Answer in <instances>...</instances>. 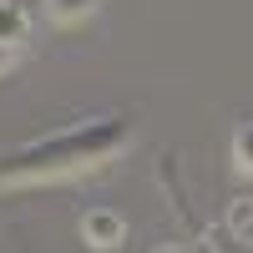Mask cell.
Segmentation results:
<instances>
[{"label":"cell","instance_id":"cell-1","mask_svg":"<svg viewBox=\"0 0 253 253\" xmlns=\"http://www.w3.org/2000/svg\"><path fill=\"white\" fill-rule=\"evenodd\" d=\"M126 137H132V122L126 117H96V122H76L61 126L56 137L26 142L20 152L0 157V193L5 187H36V182H56L71 172H86V167L117 157Z\"/></svg>","mask_w":253,"mask_h":253},{"label":"cell","instance_id":"cell-2","mask_svg":"<svg viewBox=\"0 0 253 253\" xmlns=\"http://www.w3.org/2000/svg\"><path fill=\"white\" fill-rule=\"evenodd\" d=\"M81 233H86L91 248H117L126 238V223H122V213H112V208H91V213L81 218Z\"/></svg>","mask_w":253,"mask_h":253},{"label":"cell","instance_id":"cell-3","mask_svg":"<svg viewBox=\"0 0 253 253\" xmlns=\"http://www.w3.org/2000/svg\"><path fill=\"white\" fill-rule=\"evenodd\" d=\"M31 36V20L20 5H10V0H0V46H15V41Z\"/></svg>","mask_w":253,"mask_h":253},{"label":"cell","instance_id":"cell-4","mask_svg":"<svg viewBox=\"0 0 253 253\" xmlns=\"http://www.w3.org/2000/svg\"><path fill=\"white\" fill-rule=\"evenodd\" d=\"M46 10H51V20L71 26V20H81V15H91V10H96V0H46Z\"/></svg>","mask_w":253,"mask_h":253},{"label":"cell","instance_id":"cell-5","mask_svg":"<svg viewBox=\"0 0 253 253\" xmlns=\"http://www.w3.org/2000/svg\"><path fill=\"white\" fill-rule=\"evenodd\" d=\"M233 152H238V167H253V126H238Z\"/></svg>","mask_w":253,"mask_h":253},{"label":"cell","instance_id":"cell-6","mask_svg":"<svg viewBox=\"0 0 253 253\" xmlns=\"http://www.w3.org/2000/svg\"><path fill=\"white\" fill-rule=\"evenodd\" d=\"M157 253H182V248H157Z\"/></svg>","mask_w":253,"mask_h":253}]
</instances>
